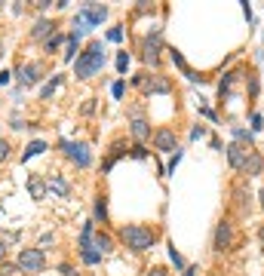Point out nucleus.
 <instances>
[{
	"label": "nucleus",
	"instance_id": "58836bf2",
	"mask_svg": "<svg viewBox=\"0 0 264 276\" xmlns=\"http://www.w3.org/2000/svg\"><path fill=\"white\" fill-rule=\"evenodd\" d=\"M261 206H264V187H261Z\"/></svg>",
	"mask_w": 264,
	"mask_h": 276
},
{
	"label": "nucleus",
	"instance_id": "f8f14e48",
	"mask_svg": "<svg viewBox=\"0 0 264 276\" xmlns=\"http://www.w3.org/2000/svg\"><path fill=\"white\" fill-rule=\"evenodd\" d=\"M89 249H95L98 255H108V252L114 249V240H111L108 233H92V243H89Z\"/></svg>",
	"mask_w": 264,
	"mask_h": 276
},
{
	"label": "nucleus",
	"instance_id": "a878e982",
	"mask_svg": "<svg viewBox=\"0 0 264 276\" xmlns=\"http://www.w3.org/2000/svg\"><path fill=\"white\" fill-rule=\"evenodd\" d=\"M249 95H258V77L249 74Z\"/></svg>",
	"mask_w": 264,
	"mask_h": 276
},
{
	"label": "nucleus",
	"instance_id": "412c9836",
	"mask_svg": "<svg viewBox=\"0 0 264 276\" xmlns=\"http://www.w3.org/2000/svg\"><path fill=\"white\" fill-rule=\"evenodd\" d=\"M80 255H83V261H86V264H98V261H101V255H98L95 249H83Z\"/></svg>",
	"mask_w": 264,
	"mask_h": 276
},
{
	"label": "nucleus",
	"instance_id": "aec40b11",
	"mask_svg": "<svg viewBox=\"0 0 264 276\" xmlns=\"http://www.w3.org/2000/svg\"><path fill=\"white\" fill-rule=\"evenodd\" d=\"M234 138H237V144L243 141V144H249V147H252V132H246V129H240V126H237V129H234Z\"/></svg>",
	"mask_w": 264,
	"mask_h": 276
},
{
	"label": "nucleus",
	"instance_id": "39448f33",
	"mask_svg": "<svg viewBox=\"0 0 264 276\" xmlns=\"http://www.w3.org/2000/svg\"><path fill=\"white\" fill-rule=\"evenodd\" d=\"M58 147H62V151H65V154H68V157L77 163V166H89V163H92V157H89V147H86L83 141H62Z\"/></svg>",
	"mask_w": 264,
	"mask_h": 276
},
{
	"label": "nucleus",
	"instance_id": "0eeeda50",
	"mask_svg": "<svg viewBox=\"0 0 264 276\" xmlns=\"http://www.w3.org/2000/svg\"><path fill=\"white\" fill-rule=\"evenodd\" d=\"M249 157H252V151L249 147H243V144H228V163L237 169V172H246V166H249Z\"/></svg>",
	"mask_w": 264,
	"mask_h": 276
},
{
	"label": "nucleus",
	"instance_id": "7c9ffc66",
	"mask_svg": "<svg viewBox=\"0 0 264 276\" xmlns=\"http://www.w3.org/2000/svg\"><path fill=\"white\" fill-rule=\"evenodd\" d=\"M178 160H181V151H175V157H172V163H169V172H175V166H178Z\"/></svg>",
	"mask_w": 264,
	"mask_h": 276
},
{
	"label": "nucleus",
	"instance_id": "f257e3e1",
	"mask_svg": "<svg viewBox=\"0 0 264 276\" xmlns=\"http://www.w3.org/2000/svg\"><path fill=\"white\" fill-rule=\"evenodd\" d=\"M101 68H105V49H101V43L95 40V43H89V46H86V52H80V55H77L74 74H77L80 80H86V77L98 74Z\"/></svg>",
	"mask_w": 264,
	"mask_h": 276
},
{
	"label": "nucleus",
	"instance_id": "72a5a7b5",
	"mask_svg": "<svg viewBox=\"0 0 264 276\" xmlns=\"http://www.w3.org/2000/svg\"><path fill=\"white\" fill-rule=\"evenodd\" d=\"M9 77H12L9 71H0V86H6V83H9Z\"/></svg>",
	"mask_w": 264,
	"mask_h": 276
},
{
	"label": "nucleus",
	"instance_id": "dca6fc26",
	"mask_svg": "<svg viewBox=\"0 0 264 276\" xmlns=\"http://www.w3.org/2000/svg\"><path fill=\"white\" fill-rule=\"evenodd\" d=\"M237 77H240V71H231V74H225V77H221V83H218V92H221V95H228Z\"/></svg>",
	"mask_w": 264,
	"mask_h": 276
},
{
	"label": "nucleus",
	"instance_id": "2eb2a0df",
	"mask_svg": "<svg viewBox=\"0 0 264 276\" xmlns=\"http://www.w3.org/2000/svg\"><path fill=\"white\" fill-rule=\"evenodd\" d=\"M46 187H49V184H43L40 178H31V181H28V194H31L34 200H43V197H46Z\"/></svg>",
	"mask_w": 264,
	"mask_h": 276
},
{
	"label": "nucleus",
	"instance_id": "bb28decb",
	"mask_svg": "<svg viewBox=\"0 0 264 276\" xmlns=\"http://www.w3.org/2000/svg\"><path fill=\"white\" fill-rule=\"evenodd\" d=\"M169 258H172V264H175V267H185V261H181V255H178L175 249H169Z\"/></svg>",
	"mask_w": 264,
	"mask_h": 276
},
{
	"label": "nucleus",
	"instance_id": "1a4fd4ad",
	"mask_svg": "<svg viewBox=\"0 0 264 276\" xmlns=\"http://www.w3.org/2000/svg\"><path fill=\"white\" fill-rule=\"evenodd\" d=\"M145 61H148V65H157V61H160V31H154V34L145 40Z\"/></svg>",
	"mask_w": 264,
	"mask_h": 276
},
{
	"label": "nucleus",
	"instance_id": "a211bd4d",
	"mask_svg": "<svg viewBox=\"0 0 264 276\" xmlns=\"http://www.w3.org/2000/svg\"><path fill=\"white\" fill-rule=\"evenodd\" d=\"M58 83H62V74H52V80H49V83H46V86L40 89V98H49V95H52V92L58 89Z\"/></svg>",
	"mask_w": 264,
	"mask_h": 276
},
{
	"label": "nucleus",
	"instance_id": "f704fd0d",
	"mask_svg": "<svg viewBox=\"0 0 264 276\" xmlns=\"http://www.w3.org/2000/svg\"><path fill=\"white\" fill-rule=\"evenodd\" d=\"M194 273H197V267H185V273L181 276H194Z\"/></svg>",
	"mask_w": 264,
	"mask_h": 276
},
{
	"label": "nucleus",
	"instance_id": "4468645a",
	"mask_svg": "<svg viewBox=\"0 0 264 276\" xmlns=\"http://www.w3.org/2000/svg\"><path fill=\"white\" fill-rule=\"evenodd\" d=\"M49 190H52V194H58V197H68V190H71V187H68V181H65L62 175H52V178H49Z\"/></svg>",
	"mask_w": 264,
	"mask_h": 276
},
{
	"label": "nucleus",
	"instance_id": "423d86ee",
	"mask_svg": "<svg viewBox=\"0 0 264 276\" xmlns=\"http://www.w3.org/2000/svg\"><path fill=\"white\" fill-rule=\"evenodd\" d=\"M212 246H215V252H228L231 246H234V224L225 218V221H218V227H215V240H212Z\"/></svg>",
	"mask_w": 264,
	"mask_h": 276
},
{
	"label": "nucleus",
	"instance_id": "393cba45",
	"mask_svg": "<svg viewBox=\"0 0 264 276\" xmlns=\"http://www.w3.org/2000/svg\"><path fill=\"white\" fill-rule=\"evenodd\" d=\"M108 40L120 43V40H123V31H120V28H111V31H108Z\"/></svg>",
	"mask_w": 264,
	"mask_h": 276
},
{
	"label": "nucleus",
	"instance_id": "e433bc0d",
	"mask_svg": "<svg viewBox=\"0 0 264 276\" xmlns=\"http://www.w3.org/2000/svg\"><path fill=\"white\" fill-rule=\"evenodd\" d=\"M148 276H163V270H151Z\"/></svg>",
	"mask_w": 264,
	"mask_h": 276
},
{
	"label": "nucleus",
	"instance_id": "7ed1b4c3",
	"mask_svg": "<svg viewBox=\"0 0 264 276\" xmlns=\"http://www.w3.org/2000/svg\"><path fill=\"white\" fill-rule=\"evenodd\" d=\"M15 267H18V273H31V276L40 273V270L46 267V255H43V249H22Z\"/></svg>",
	"mask_w": 264,
	"mask_h": 276
},
{
	"label": "nucleus",
	"instance_id": "20e7f679",
	"mask_svg": "<svg viewBox=\"0 0 264 276\" xmlns=\"http://www.w3.org/2000/svg\"><path fill=\"white\" fill-rule=\"evenodd\" d=\"M132 83L135 86H141L148 95H166L172 86H169V80L166 77H160V74H154V77H148V74H138V77H132Z\"/></svg>",
	"mask_w": 264,
	"mask_h": 276
},
{
	"label": "nucleus",
	"instance_id": "f03ea898",
	"mask_svg": "<svg viewBox=\"0 0 264 276\" xmlns=\"http://www.w3.org/2000/svg\"><path fill=\"white\" fill-rule=\"evenodd\" d=\"M120 240H123L126 249H132V252H148V249L157 243V233H154L151 227H145V224H126V227L120 230Z\"/></svg>",
	"mask_w": 264,
	"mask_h": 276
},
{
	"label": "nucleus",
	"instance_id": "c9c22d12",
	"mask_svg": "<svg viewBox=\"0 0 264 276\" xmlns=\"http://www.w3.org/2000/svg\"><path fill=\"white\" fill-rule=\"evenodd\" d=\"M6 258V246H3V240H0V261Z\"/></svg>",
	"mask_w": 264,
	"mask_h": 276
},
{
	"label": "nucleus",
	"instance_id": "9b49d317",
	"mask_svg": "<svg viewBox=\"0 0 264 276\" xmlns=\"http://www.w3.org/2000/svg\"><path fill=\"white\" fill-rule=\"evenodd\" d=\"M52 34H55V25H52V22H46V18H40V22L34 25V31H31V40H43V43H46Z\"/></svg>",
	"mask_w": 264,
	"mask_h": 276
},
{
	"label": "nucleus",
	"instance_id": "ddd939ff",
	"mask_svg": "<svg viewBox=\"0 0 264 276\" xmlns=\"http://www.w3.org/2000/svg\"><path fill=\"white\" fill-rule=\"evenodd\" d=\"M129 132H132V138H135L138 144L151 138V126H148V120H132V129H129Z\"/></svg>",
	"mask_w": 264,
	"mask_h": 276
},
{
	"label": "nucleus",
	"instance_id": "4be33fe9",
	"mask_svg": "<svg viewBox=\"0 0 264 276\" xmlns=\"http://www.w3.org/2000/svg\"><path fill=\"white\" fill-rule=\"evenodd\" d=\"M95 215H98L101 221L108 218V206H105V197H98V200H95Z\"/></svg>",
	"mask_w": 264,
	"mask_h": 276
},
{
	"label": "nucleus",
	"instance_id": "5701e85b",
	"mask_svg": "<svg viewBox=\"0 0 264 276\" xmlns=\"http://www.w3.org/2000/svg\"><path fill=\"white\" fill-rule=\"evenodd\" d=\"M126 68H129V55H126V52H120V55H117V71L123 74Z\"/></svg>",
	"mask_w": 264,
	"mask_h": 276
},
{
	"label": "nucleus",
	"instance_id": "2f4dec72",
	"mask_svg": "<svg viewBox=\"0 0 264 276\" xmlns=\"http://www.w3.org/2000/svg\"><path fill=\"white\" fill-rule=\"evenodd\" d=\"M111 92H114V98H120V95H123V83H114V89H111Z\"/></svg>",
	"mask_w": 264,
	"mask_h": 276
},
{
	"label": "nucleus",
	"instance_id": "473e14b6",
	"mask_svg": "<svg viewBox=\"0 0 264 276\" xmlns=\"http://www.w3.org/2000/svg\"><path fill=\"white\" fill-rule=\"evenodd\" d=\"M252 129H261V114H252Z\"/></svg>",
	"mask_w": 264,
	"mask_h": 276
},
{
	"label": "nucleus",
	"instance_id": "9d476101",
	"mask_svg": "<svg viewBox=\"0 0 264 276\" xmlns=\"http://www.w3.org/2000/svg\"><path fill=\"white\" fill-rule=\"evenodd\" d=\"M154 144H157V151H178L175 132H172V129H160V132L154 135Z\"/></svg>",
	"mask_w": 264,
	"mask_h": 276
},
{
	"label": "nucleus",
	"instance_id": "c756f323",
	"mask_svg": "<svg viewBox=\"0 0 264 276\" xmlns=\"http://www.w3.org/2000/svg\"><path fill=\"white\" fill-rule=\"evenodd\" d=\"M203 135H206V126H197V129L191 132V138H203Z\"/></svg>",
	"mask_w": 264,
	"mask_h": 276
},
{
	"label": "nucleus",
	"instance_id": "cd10ccee",
	"mask_svg": "<svg viewBox=\"0 0 264 276\" xmlns=\"http://www.w3.org/2000/svg\"><path fill=\"white\" fill-rule=\"evenodd\" d=\"M6 157H9V144H6V141H3V138H0V163H3V160H6Z\"/></svg>",
	"mask_w": 264,
	"mask_h": 276
},
{
	"label": "nucleus",
	"instance_id": "ea45409f",
	"mask_svg": "<svg viewBox=\"0 0 264 276\" xmlns=\"http://www.w3.org/2000/svg\"><path fill=\"white\" fill-rule=\"evenodd\" d=\"M261 243H264V227H261Z\"/></svg>",
	"mask_w": 264,
	"mask_h": 276
},
{
	"label": "nucleus",
	"instance_id": "4c0bfd02",
	"mask_svg": "<svg viewBox=\"0 0 264 276\" xmlns=\"http://www.w3.org/2000/svg\"><path fill=\"white\" fill-rule=\"evenodd\" d=\"M0 55H3V37H0Z\"/></svg>",
	"mask_w": 264,
	"mask_h": 276
},
{
	"label": "nucleus",
	"instance_id": "6ab92c4d",
	"mask_svg": "<svg viewBox=\"0 0 264 276\" xmlns=\"http://www.w3.org/2000/svg\"><path fill=\"white\" fill-rule=\"evenodd\" d=\"M65 40H68V37H62V34H52V37H49V40H46L43 46H46V52H55V49H58V46H62Z\"/></svg>",
	"mask_w": 264,
	"mask_h": 276
},
{
	"label": "nucleus",
	"instance_id": "b1692460",
	"mask_svg": "<svg viewBox=\"0 0 264 276\" xmlns=\"http://www.w3.org/2000/svg\"><path fill=\"white\" fill-rule=\"evenodd\" d=\"M18 273V267H12V264H6L3 261V267H0V276H15Z\"/></svg>",
	"mask_w": 264,
	"mask_h": 276
},
{
	"label": "nucleus",
	"instance_id": "6e6552de",
	"mask_svg": "<svg viewBox=\"0 0 264 276\" xmlns=\"http://www.w3.org/2000/svg\"><path fill=\"white\" fill-rule=\"evenodd\" d=\"M15 77H18V83H22V86H34V83L40 80V65H37V61L22 65V68L15 71Z\"/></svg>",
	"mask_w": 264,
	"mask_h": 276
},
{
	"label": "nucleus",
	"instance_id": "c85d7f7f",
	"mask_svg": "<svg viewBox=\"0 0 264 276\" xmlns=\"http://www.w3.org/2000/svg\"><path fill=\"white\" fill-rule=\"evenodd\" d=\"M132 157H138V160H141V157H148V151H145L141 144H135V147H132Z\"/></svg>",
	"mask_w": 264,
	"mask_h": 276
},
{
	"label": "nucleus",
	"instance_id": "f3484780",
	"mask_svg": "<svg viewBox=\"0 0 264 276\" xmlns=\"http://www.w3.org/2000/svg\"><path fill=\"white\" fill-rule=\"evenodd\" d=\"M43 151H46V144H43V141H31V144L25 147V154H22V160L28 163L31 157H37V154H43Z\"/></svg>",
	"mask_w": 264,
	"mask_h": 276
}]
</instances>
